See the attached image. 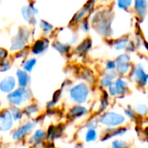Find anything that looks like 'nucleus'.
Returning <instances> with one entry per match:
<instances>
[{
  "mask_svg": "<svg viewBox=\"0 0 148 148\" xmlns=\"http://www.w3.org/2000/svg\"><path fill=\"white\" fill-rule=\"evenodd\" d=\"M32 96V92L29 88H22L17 87L13 92L7 95L6 99L10 107L20 108L27 103H30L33 98Z\"/></svg>",
  "mask_w": 148,
  "mask_h": 148,
  "instance_id": "nucleus-1",
  "label": "nucleus"
},
{
  "mask_svg": "<svg viewBox=\"0 0 148 148\" xmlns=\"http://www.w3.org/2000/svg\"><path fill=\"white\" fill-rule=\"evenodd\" d=\"M31 35L30 29L26 26H22L18 29L17 33L12 37L10 43V50L13 52H19L26 49L29 36Z\"/></svg>",
  "mask_w": 148,
  "mask_h": 148,
  "instance_id": "nucleus-2",
  "label": "nucleus"
},
{
  "mask_svg": "<svg viewBox=\"0 0 148 148\" xmlns=\"http://www.w3.org/2000/svg\"><path fill=\"white\" fill-rule=\"evenodd\" d=\"M89 93V87L86 82L77 83L69 89V98L76 105L84 104L88 99Z\"/></svg>",
  "mask_w": 148,
  "mask_h": 148,
  "instance_id": "nucleus-3",
  "label": "nucleus"
},
{
  "mask_svg": "<svg viewBox=\"0 0 148 148\" xmlns=\"http://www.w3.org/2000/svg\"><path fill=\"white\" fill-rule=\"evenodd\" d=\"M98 121L99 123L108 128H116L121 127L126 122V117L114 111H108L101 114Z\"/></svg>",
  "mask_w": 148,
  "mask_h": 148,
  "instance_id": "nucleus-4",
  "label": "nucleus"
},
{
  "mask_svg": "<svg viewBox=\"0 0 148 148\" xmlns=\"http://www.w3.org/2000/svg\"><path fill=\"white\" fill-rule=\"evenodd\" d=\"M101 20L99 21L97 24L94 25V27L95 30L98 32V34H100L102 36L109 37L112 36V33H113V29L111 27L112 15L107 10L101 11Z\"/></svg>",
  "mask_w": 148,
  "mask_h": 148,
  "instance_id": "nucleus-5",
  "label": "nucleus"
},
{
  "mask_svg": "<svg viewBox=\"0 0 148 148\" xmlns=\"http://www.w3.org/2000/svg\"><path fill=\"white\" fill-rule=\"evenodd\" d=\"M36 126V121H26L22 125L18 126L11 132V138L15 141H21L24 140L29 134L32 133Z\"/></svg>",
  "mask_w": 148,
  "mask_h": 148,
  "instance_id": "nucleus-6",
  "label": "nucleus"
},
{
  "mask_svg": "<svg viewBox=\"0 0 148 148\" xmlns=\"http://www.w3.org/2000/svg\"><path fill=\"white\" fill-rule=\"evenodd\" d=\"M116 73L120 75H126L132 70V63H131V57L127 53L119 55L116 59Z\"/></svg>",
  "mask_w": 148,
  "mask_h": 148,
  "instance_id": "nucleus-7",
  "label": "nucleus"
},
{
  "mask_svg": "<svg viewBox=\"0 0 148 148\" xmlns=\"http://www.w3.org/2000/svg\"><path fill=\"white\" fill-rule=\"evenodd\" d=\"M39 13V10L36 6L34 2H29L21 9V15L23 18L30 25H36L37 23L36 16Z\"/></svg>",
  "mask_w": 148,
  "mask_h": 148,
  "instance_id": "nucleus-8",
  "label": "nucleus"
},
{
  "mask_svg": "<svg viewBox=\"0 0 148 148\" xmlns=\"http://www.w3.org/2000/svg\"><path fill=\"white\" fill-rule=\"evenodd\" d=\"M131 76L140 88H144L147 85L148 74L146 73L143 66L140 63L133 65L131 70Z\"/></svg>",
  "mask_w": 148,
  "mask_h": 148,
  "instance_id": "nucleus-9",
  "label": "nucleus"
},
{
  "mask_svg": "<svg viewBox=\"0 0 148 148\" xmlns=\"http://www.w3.org/2000/svg\"><path fill=\"white\" fill-rule=\"evenodd\" d=\"M14 121L10 108H3L0 111V132L8 133L14 126Z\"/></svg>",
  "mask_w": 148,
  "mask_h": 148,
  "instance_id": "nucleus-10",
  "label": "nucleus"
},
{
  "mask_svg": "<svg viewBox=\"0 0 148 148\" xmlns=\"http://www.w3.org/2000/svg\"><path fill=\"white\" fill-rule=\"evenodd\" d=\"M49 44H50V40L48 37L42 36L37 40H36L32 43V45L30 47V52H31V54H33L35 56L42 55L47 51V49L49 47Z\"/></svg>",
  "mask_w": 148,
  "mask_h": 148,
  "instance_id": "nucleus-11",
  "label": "nucleus"
},
{
  "mask_svg": "<svg viewBox=\"0 0 148 148\" xmlns=\"http://www.w3.org/2000/svg\"><path fill=\"white\" fill-rule=\"evenodd\" d=\"M17 87L16 80L15 76L6 75L0 81V92L9 95L13 92Z\"/></svg>",
  "mask_w": 148,
  "mask_h": 148,
  "instance_id": "nucleus-12",
  "label": "nucleus"
},
{
  "mask_svg": "<svg viewBox=\"0 0 148 148\" xmlns=\"http://www.w3.org/2000/svg\"><path fill=\"white\" fill-rule=\"evenodd\" d=\"M94 4H95V1H88V2H87L84 4V6L79 11H77L75 14V16H73V18L71 20V23H77L79 22H82L83 19H85L87 15L92 10V9L94 7Z\"/></svg>",
  "mask_w": 148,
  "mask_h": 148,
  "instance_id": "nucleus-13",
  "label": "nucleus"
},
{
  "mask_svg": "<svg viewBox=\"0 0 148 148\" xmlns=\"http://www.w3.org/2000/svg\"><path fill=\"white\" fill-rule=\"evenodd\" d=\"M128 128L126 127H119L116 128H107L104 133L101 139V141H106L110 139H112L113 137H120L124 135L126 133H127Z\"/></svg>",
  "mask_w": 148,
  "mask_h": 148,
  "instance_id": "nucleus-14",
  "label": "nucleus"
},
{
  "mask_svg": "<svg viewBox=\"0 0 148 148\" xmlns=\"http://www.w3.org/2000/svg\"><path fill=\"white\" fill-rule=\"evenodd\" d=\"M16 80L18 88H28L30 84L29 74L25 72L23 69H17L16 71Z\"/></svg>",
  "mask_w": 148,
  "mask_h": 148,
  "instance_id": "nucleus-15",
  "label": "nucleus"
},
{
  "mask_svg": "<svg viewBox=\"0 0 148 148\" xmlns=\"http://www.w3.org/2000/svg\"><path fill=\"white\" fill-rule=\"evenodd\" d=\"M134 10L135 11L136 15L140 18L143 19L147 14L148 3L145 0H136L134 2Z\"/></svg>",
  "mask_w": 148,
  "mask_h": 148,
  "instance_id": "nucleus-16",
  "label": "nucleus"
},
{
  "mask_svg": "<svg viewBox=\"0 0 148 148\" xmlns=\"http://www.w3.org/2000/svg\"><path fill=\"white\" fill-rule=\"evenodd\" d=\"M114 86L119 96L124 95L128 91V82L126 81V79L123 76L117 77L114 82Z\"/></svg>",
  "mask_w": 148,
  "mask_h": 148,
  "instance_id": "nucleus-17",
  "label": "nucleus"
},
{
  "mask_svg": "<svg viewBox=\"0 0 148 148\" xmlns=\"http://www.w3.org/2000/svg\"><path fill=\"white\" fill-rule=\"evenodd\" d=\"M88 114V109L82 105H75L69 111V115L72 119H80L86 116Z\"/></svg>",
  "mask_w": 148,
  "mask_h": 148,
  "instance_id": "nucleus-18",
  "label": "nucleus"
},
{
  "mask_svg": "<svg viewBox=\"0 0 148 148\" xmlns=\"http://www.w3.org/2000/svg\"><path fill=\"white\" fill-rule=\"evenodd\" d=\"M47 139V133L42 128L36 129L30 135L29 141L31 145H38L42 143V141Z\"/></svg>",
  "mask_w": 148,
  "mask_h": 148,
  "instance_id": "nucleus-19",
  "label": "nucleus"
},
{
  "mask_svg": "<svg viewBox=\"0 0 148 148\" xmlns=\"http://www.w3.org/2000/svg\"><path fill=\"white\" fill-rule=\"evenodd\" d=\"M23 114L29 118L36 117L40 112V107L36 102H30L25 105L23 108Z\"/></svg>",
  "mask_w": 148,
  "mask_h": 148,
  "instance_id": "nucleus-20",
  "label": "nucleus"
},
{
  "mask_svg": "<svg viewBox=\"0 0 148 148\" xmlns=\"http://www.w3.org/2000/svg\"><path fill=\"white\" fill-rule=\"evenodd\" d=\"M51 46L55 50H56L61 55H67L71 50V45L70 44H69L68 42H61L59 40L53 41Z\"/></svg>",
  "mask_w": 148,
  "mask_h": 148,
  "instance_id": "nucleus-21",
  "label": "nucleus"
},
{
  "mask_svg": "<svg viewBox=\"0 0 148 148\" xmlns=\"http://www.w3.org/2000/svg\"><path fill=\"white\" fill-rule=\"evenodd\" d=\"M118 74L116 73V71H112V72H108L106 73L102 78L101 79L100 84L102 88H108L109 87H111L114 84V80H115L117 78Z\"/></svg>",
  "mask_w": 148,
  "mask_h": 148,
  "instance_id": "nucleus-22",
  "label": "nucleus"
},
{
  "mask_svg": "<svg viewBox=\"0 0 148 148\" xmlns=\"http://www.w3.org/2000/svg\"><path fill=\"white\" fill-rule=\"evenodd\" d=\"M92 45H93V42H92L91 38L87 37L81 43H79L76 46L75 50L76 53H78L80 55H84V54H86L87 52H88L90 50V49L92 48Z\"/></svg>",
  "mask_w": 148,
  "mask_h": 148,
  "instance_id": "nucleus-23",
  "label": "nucleus"
},
{
  "mask_svg": "<svg viewBox=\"0 0 148 148\" xmlns=\"http://www.w3.org/2000/svg\"><path fill=\"white\" fill-rule=\"evenodd\" d=\"M129 42H130V41H129L128 36H122L121 38H118V39L113 41L112 45L115 50H123V49H127Z\"/></svg>",
  "mask_w": 148,
  "mask_h": 148,
  "instance_id": "nucleus-24",
  "label": "nucleus"
},
{
  "mask_svg": "<svg viewBox=\"0 0 148 148\" xmlns=\"http://www.w3.org/2000/svg\"><path fill=\"white\" fill-rule=\"evenodd\" d=\"M36 63H37V59L36 57H29V58H26L23 62L22 69L25 72H27V73L29 74L34 69V68L36 67Z\"/></svg>",
  "mask_w": 148,
  "mask_h": 148,
  "instance_id": "nucleus-25",
  "label": "nucleus"
},
{
  "mask_svg": "<svg viewBox=\"0 0 148 148\" xmlns=\"http://www.w3.org/2000/svg\"><path fill=\"white\" fill-rule=\"evenodd\" d=\"M39 27H40V29L42 30L43 36L45 37H47V36L51 34L54 30V26L44 19H41L39 21Z\"/></svg>",
  "mask_w": 148,
  "mask_h": 148,
  "instance_id": "nucleus-26",
  "label": "nucleus"
},
{
  "mask_svg": "<svg viewBox=\"0 0 148 148\" xmlns=\"http://www.w3.org/2000/svg\"><path fill=\"white\" fill-rule=\"evenodd\" d=\"M108 93L107 91H103V95H101V102H100V107H99V113H105L106 109L109 106V100H108Z\"/></svg>",
  "mask_w": 148,
  "mask_h": 148,
  "instance_id": "nucleus-27",
  "label": "nucleus"
},
{
  "mask_svg": "<svg viewBox=\"0 0 148 148\" xmlns=\"http://www.w3.org/2000/svg\"><path fill=\"white\" fill-rule=\"evenodd\" d=\"M10 111L11 113V115H12L14 121L17 122V121H21L23 120V118L24 116L23 109H21L20 108H17V107H10Z\"/></svg>",
  "mask_w": 148,
  "mask_h": 148,
  "instance_id": "nucleus-28",
  "label": "nucleus"
},
{
  "mask_svg": "<svg viewBox=\"0 0 148 148\" xmlns=\"http://www.w3.org/2000/svg\"><path fill=\"white\" fill-rule=\"evenodd\" d=\"M98 139V134L95 129H88L87 132L85 133L84 136V140L87 143H91L96 141Z\"/></svg>",
  "mask_w": 148,
  "mask_h": 148,
  "instance_id": "nucleus-29",
  "label": "nucleus"
},
{
  "mask_svg": "<svg viewBox=\"0 0 148 148\" xmlns=\"http://www.w3.org/2000/svg\"><path fill=\"white\" fill-rule=\"evenodd\" d=\"M82 79H84L88 83H94L95 82V75L91 70H89L88 69H85L82 70Z\"/></svg>",
  "mask_w": 148,
  "mask_h": 148,
  "instance_id": "nucleus-30",
  "label": "nucleus"
},
{
  "mask_svg": "<svg viewBox=\"0 0 148 148\" xmlns=\"http://www.w3.org/2000/svg\"><path fill=\"white\" fill-rule=\"evenodd\" d=\"M135 113L140 116H146L148 113V107L145 104H138L134 108Z\"/></svg>",
  "mask_w": 148,
  "mask_h": 148,
  "instance_id": "nucleus-31",
  "label": "nucleus"
},
{
  "mask_svg": "<svg viewBox=\"0 0 148 148\" xmlns=\"http://www.w3.org/2000/svg\"><path fill=\"white\" fill-rule=\"evenodd\" d=\"M111 148H130V145L122 140H114L112 142Z\"/></svg>",
  "mask_w": 148,
  "mask_h": 148,
  "instance_id": "nucleus-32",
  "label": "nucleus"
},
{
  "mask_svg": "<svg viewBox=\"0 0 148 148\" xmlns=\"http://www.w3.org/2000/svg\"><path fill=\"white\" fill-rule=\"evenodd\" d=\"M133 4H134V2L131 0H119L117 2L118 8L121 10H127L129 8H131Z\"/></svg>",
  "mask_w": 148,
  "mask_h": 148,
  "instance_id": "nucleus-33",
  "label": "nucleus"
},
{
  "mask_svg": "<svg viewBox=\"0 0 148 148\" xmlns=\"http://www.w3.org/2000/svg\"><path fill=\"white\" fill-rule=\"evenodd\" d=\"M12 62L10 59H6L0 62V73H5L11 69Z\"/></svg>",
  "mask_w": 148,
  "mask_h": 148,
  "instance_id": "nucleus-34",
  "label": "nucleus"
},
{
  "mask_svg": "<svg viewBox=\"0 0 148 148\" xmlns=\"http://www.w3.org/2000/svg\"><path fill=\"white\" fill-rule=\"evenodd\" d=\"M98 123H99L98 119L96 120L95 118H92L87 121V123L85 124V127H87L88 129H95L96 130V128L98 127Z\"/></svg>",
  "mask_w": 148,
  "mask_h": 148,
  "instance_id": "nucleus-35",
  "label": "nucleus"
},
{
  "mask_svg": "<svg viewBox=\"0 0 148 148\" xmlns=\"http://www.w3.org/2000/svg\"><path fill=\"white\" fill-rule=\"evenodd\" d=\"M124 113H125L126 117H127V118L130 119V120H134L135 117H136V113H135L134 109L132 107H130V106H128V107L124 110Z\"/></svg>",
  "mask_w": 148,
  "mask_h": 148,
  "instance_id": "nucleus-36",
  "label": "nucleus"
},
{
  "mask_svg": "<svg viewBox=\"0 0 148 148\" xmlns=\"http://www.w3.org/2000/svg\"><path fill=\"white\" fill-rule=\"evenodd\" d=\"M105 69L108 72H112L116 70V62L115 60H108L106 62V66H105Z\"/></svg>",
  "mask_w": 148,
  "mask_h": 148,
  "instance_id": "nucleus-37",
  "label": "nucleus"
},
{
  "mask_svg": "<svg viewBox=\"0 0 148 148\" xmlns=\"http://www.w3.org/2000/svg\"><path fill=\"white\" fill-rule=\"evenodd\" d=\"M81 29L84 31V32H88L90 30V24H89V21L86 18L83 19L81 22Z\"/></svg>",
  "mask_w": 148,
  "mask_h": 148,
  "instance_id": "nucleus-38",
  "label": "nucleus"
},
{
  "mask_svg": "<svg viewBox=\"0 0 148 148\" xmlns=\"http://www.w3.org/2000/svg\"><path fill=\"white\" fill-rule=\"evenodd\" d=\"M62 89H58V90H56V91L54 93L51 101H52L55 104H56V103L60 101V99H61V97H62Z\"/></svg>",
  "mask_w": 148,
  "mask_h": 148,
  "instance_id": "nucleus-39",
  "label": "nucleus"
},
{
  "mask_svg": "<svg viewBox=\"0 0 148 148\" xmlns=\"http://www.w3.org/2000/svg\"><path fill=\"white\" fill-rule=\"evenodd\" d=\"M8 56H9L8 50L3 47H0V62L8 59Z\"/></svg>",
  "mask_w": 148,
  "mask_h": 148,
  "instance_id": "nucleus-40",
  "label": "nucleus"
},
{
  "mask_svg": "<svg viewBox=\"0 0 148 148\" xmlns=\"http://www.w3.org/2000/svg\"><path fill=\"white\" fill-rule=\"evenodd\" d=\"M108 95H110V96H112V97H115V96H118V95H117V92H116V89H115V88H114V84L111 86V87H109L108 88Z\"/></svg>",
  "mask_w": 148,
  "mask_h": 148,
  "instance_id": "nucleus-41",
  "label": "nucleus"
},
{
  "mask_svg": "<svg viewBox=\"0 0 148 148\" xmlns=\"http://www.w3.org/2000/svg\"><path fill=\"white\" fill-rule=\"evenodd\" d=\"M126 49H127V52H134L135 50V43L133 42H130Z\"/></svg>",
  "mask_w": 148,
  "mask_h": 148,
  "instance_id": "nucleus-42",
  "label": "nucleus"
},
{
  "mask_svg": "<svg viewBox=\"0 0 148 148\" xmlns=\"http://www.w3.org/2000/svg\"><path fill=\"white\" fill-rule=\"evenodd\" d=\"M74 148H84V146L82 143H78L74 147Z\"/></svg>",
  "mask_w": 148,
  "mask_h": 148,
  "instance_id": "nucleus-43",
  "label": "nucleus"
},
{
  "mask_svg": "<svg viewBox=\"0 0 148 148\" xmlns=\"http://www.w3.org/2000/svg\"><path fill=\"white\" fill-rule=\"evenodd\" d=\"M143 43H144V47L146 48V49L148 51V42H147V41H144V42H143Z\"/></svg>",
  "mask_w": 148,
  "mask_h": 148,
  "instance_id": "nucleus-44",
  "label": "nucleus"
},
{
  "mask_svg": "<svg viewBox=\"0 0 148 148\" xmlns=\"http://www.w3.org/2000/svg\"><path fill=\"white\" fill-rule=\"evenodd\" d=\"M0 148H2V143L0 142Z\"/></svg>",
  "mask_w": 148,
  "mask_h": 148,
  "instance_id": "nucleus-45",
  "label": "nucleus"
}]
</instances>
